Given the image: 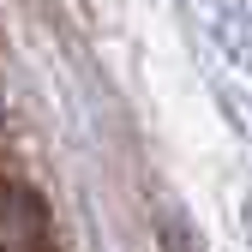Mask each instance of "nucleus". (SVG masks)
Instances as JSON below:
<instances>
[{"label":"nucleus","mask_w":252,"mask_h":252,"mask_svg":"<svg viewBox=\"0 0 252 252\" xmlns=\"http://www.w3.org/2000/svg\"><path fill=\"white\" fill-rule=\"evenodd\" d=\"M0 252H54L48 204L24 180H6V174H0Z\"/></svg>","instance_id":"obj_1"}]
</instances>
